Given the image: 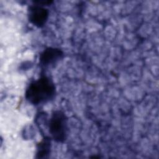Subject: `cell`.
<instances>
[{"label": "cell", "mask_w": 159, "mask_h": 159, "mask_svg": "<svg viewBox=\"0 0 159 159\" xmlns=\"http://www.w3.org/2000/svg\"><path fill=\"white\" fill-rule=\"evenodd\" d=\"M55 94V84L46 75H42L31 82L25 91L27 101L34 105L46 103L52 99Z\"/></svg>", "instance_id": "obj_1"}, {"label": "cell", "mask_w": 159, "mask_h": 159, "mask_svg": "<svg viewBox=\"0 0 159 159\" xmlns=\"http://www.w3.org/2000/svg\"><path fill=\"white\" fill-rule=\"evenodd\" d=\"M48 125L49 133L54 140L60 143L65 142L67 136V117L63 112L54 111Z\"/></svg>", "instance_id": "obj_2"}, {"label": "cell", "mask_w": 159, "mask_h": 159, "mask_svg": "<svg viewBox=\"0 0 159 159\" xmlns=\"http://www.w3.org/2000/svg\"><path fill=\"white\" fill-rule=\"evenodd\" d=\"M49 11L43 6L34 4L28 8V19L29 21L37 27H42L48 18Z\"/></svg>", "instance_id": "obj_3"}, {"label": "cell", "mask_w": 159, "mask_h": 159, "mask_svg": "<svg viewBox=\"0 0 159 159\" xmlns=\"http://www.w3.org/2000/svg\"><path fill=\"white\" fill-rule=\"evenodd\" d=\"M63 57V52L61 50L48 47L45 48L40 55V64L42 66L47 68L56 64Z\"/></svg>", "instance_id": "obj_4"}, {"label": "cell", "mask_w": 159, "mask_h": 159, "mask_svg": "<svg viewBox=\"0 0 159 159\" xmlns=\"http://www.w3.org/2000/svg\"><path fill=\"white\" fill-rule=\"evenodd\" d=\"M51 140L50 137L44 136L43 139L37 145V158H48L50 153Z\"/></svg>", "instance_id": "obj_5"}]
</instances>
